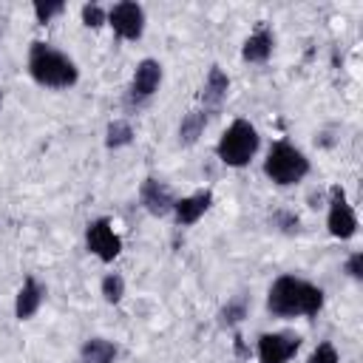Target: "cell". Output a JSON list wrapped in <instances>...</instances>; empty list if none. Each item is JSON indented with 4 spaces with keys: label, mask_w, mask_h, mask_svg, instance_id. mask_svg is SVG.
I'll return each mask as SVG.
<instances>
[{
    "label": "cell",
    "mask_w": 363,
    "mask_h": 363,
    "mask_svg": "<svg viewBox=\"0 0 363 363\" xmlns=\"http://www.w3.org/2000/svg\"><path fill=\"white\" fill-rule=\"evenodd\" d=\"M323 306V292L309 284V281H301L295 275H281L272 289H269V298H267V309L272 315H281V318H295V315H318Z\"/></svg>",
    "instance_id": "obj_1"
},
{
    "label": "cell",
    "mask_w": 363,
    "mask_h": 363,
    "mask_svg": "<svg viewBox=\"0 0 363 363\" xmlns=\"http://www.w3.org/2000/svg\"><path fill=\"white\" fill-rule=\"evenodd\" d=\"M28 71L31 77L45 88H68L77 82V65L57 48L45 43H34L28 54Z\"/></svg>",
    "instance_id": "obj_2"
},
{
    "label": "cell",
    "mask_w": 363,
    "mask_h": 363,
    "mask_svg": "<svg viewBox=\"0 0 363 363\" xmlns=\"http://www.w3.org/2000/svg\"><path fill=\"white\" fill-rule=\"evenodd\" d=\"M255 150H258V133H255V128H252L247 119H235V122L221 133L218 147H216L218 159H221L224 164H230V167L247 164Z\"/></svg>",
    "instance_id": "obj_3"
},
{
    "label": "cell",
    "mask_w": 363,
    "mask_h": 363,
    "mask_svg": "<svg viewBox=\"0 0 363 363\" xmlns=\"http://www.w3.org/2000/svg\"><path fill=\"white\" fill-rule=\"evenodd\" d=\"M264 173L275 184H295L309 173V159L298 147H292L289 142H275L267 153Z\"/></svg>",
    "instance_id": "obj_4"
},
{
    "label": "cell",
    "mask_w": 363,
    "mask_h": 363,
    "mask_svg": "<svg viewBox=\"0 0 363 363\" xmlns=\"http://www.w3.org/2000/svg\"><path fill=\"white\" fill-rule=\"evenodd\" d=\"M326 227L335 238H352L357 230V216L352 210V204L346 201V193L340 187H332V201H329V218Z\"/></svg>",
    "instance_id": "obj_5"
},
{
    "label": "cell",
    "mask_w": 363,
    "mask_h": 363,
    "mask_svg": "<svg viewBox=\"0 0 363 363\" xmlns=\"http://www.w3.org/2000/svg\"><path fill=\"white\" fill-rule=\"evenodd\" d=\"M85 241H88V250L99 258V261H113L122 250V241L119 235L113 233L111 221L108 218H96L88 224V233H85Z\"/></svg>",
    "instance_id": "obj_6"
},
{
    "label": "cell",
    "mask_w": 363,
    "mask_h": 363,
    "mask_svg": "<svg viewBox=\"0 0 363 363\" xmlns=\"http://www.w3.org/2000/svg\"><path fill=\"white\" fill-rule=\"evenodd\" d=\"M301 346V337L292 332H272L258 337V360L261 363H286Z\"/></svg>",
    "instance_id": "obj_7"
},
{
    "label": "cell",
    "mask_w": 363,
    "mask_h": 363,
    "mask_svg": "<svg viewBox=\"0 0 363 363\" xmlns=\"http://www.w3.org/2000/svg\"><path fill=\"white\" fill-rule=\"evenodd\" d=\"M108 20H111V26H113V31L119 37H125V40H139L142 37V28H145V11H142V6H136L130 0L116 3L111 9Z\"/></svg>",
    "instance_id": "obj_8"
},
{
    "label": "cell",
    "mask_w": 363,
    "mask_h": 363,
    "mask_svg": "<svg viewBox=\"0 0 363 363\" xmlns=\"http://www.w3.org/2000/svg\"><path fill=\"white\" fill-rule=\"evenodd\" d=\"M139 199H142V204H145V210L150 216H167L173 210V204H176L173 196H170V190L162 182H156V179H145L142 182Z\"/></svg>",
    "instance_id": "obj_9"
},
{
    "label": "cell",
    "mask_w": 363,
    "mask_h": 363,
    "mask_svg": "<svg viewBox=\"0 0 363 363\" xmlns=\"http://www.w3.org/2000/svg\"><path fill=\"white\" fill-rule=\"evenodd\" d=\"M210 201H213V196H210L207 190H204V193H196V196H187V199H182V201H176V204H173V210H176V221H179L182 227L196 224V221L207 213Z\"/></svg>",
    "instance_id": "obj_10"
},
{
    "label": "cell",
    "mask_w": 363,
    "mask_h": 363,
    "mask_svg": "<svg viewBox=\"0 0 363 363\" xmlns=\"http://www.w3.org/2000/svg\"><path fill=\"white\" fill-rule=\"evenodd\" d=\"M162 82V65L156 60H142L136 65V74H133V94L136 96H150Z\"/></svg>",
    "instance_id": "obj_11"
},
{
    "label": "cell",
    "mask_w": 363,
    "mask_h": 363,
    "mask_svg": "<svg viewBox=\"0 0 363 363\" xmlns=\"http://www.w3.org/2000/svg\"><path fill=\"white\" fill-rule=\"evenodd\" d=\"M43 295H45V289H43V286H40L34 278H26L23 289L17 292V303H14V312H17V318H20V320L31 318V315L40 309V303H43Z\"/></svg>",
    "instance_id": "obj_12"
},
{
    "label": "cell",
    "mask_w": 363,
    "mask_h": 363,
    "mask_svg": "<svg viewBox=\"0 0 363 363\" xmlns=\"http://www.w3.org/2000/svg\"><path fill=\"white\" fill-rule=\"evenodd\" d=\"M227 91H230V79H227V74H224L218 65H213L210 74H207V79H204V88H201V102L216 108V105L224 102Z\"/></svg>",
    "instance_id": "obj_13"
},
{
    "label": "cell",
    "mask_w": 363,
    "mask_h": 363,
    "mask_svg": "<svg viewBox=\"0 0 363 363\" xmlns=\"http://www.w3.org/2000/svg\"><path fill=\"white\" fill-rule=\"evenodd\" d=\"M241 54H244L247 62H267L269 54H272V34H269L267 28H258L255 34L247 37Z\"/></svg>",
    "instance_id": "obj_14"
},
{
    "label": "cell",
    "mask_w": 363,
    "mask_h": 363,
    "mask_svg": "<svg viewBox=\"0 0 363 363\" xmlns=\"http://www.w3.org/2000/svg\"><path fill=\"white\" fill-rule=\"evenodd\" d=\"M82 360L85 363H113L116 360V346L102 337H91L82 346Z\"/></svg>",
    "instance_id": "obj_15"
},
{
    "label": "cell",
    "mask_w": 363,
    "mask_h": 363,
    "mask_svg": "<svg viewBox=\"0 0 363 363\" xmlns=\"http://www.w3.org/2000/svg\"><path fill=\"white\" fill-rule=\"evenodd\" d=\"M204 125H207V113H204V111L187 113V116L182 119V125H179V142H182V145H193V142L204 133Z\"/></svg>",
    "instance_id": "obj_16"
},
{
    "label": "cell",
    "mask_w": 363,
    "mask_h": 363,
    "mask_svg": "<svg viewBox=\"0 0 363 363\" xmlns=\"http://www.w3.org/2000/svg\"><path fill=\"white\" fill-rule=\"evenodd\" d=\"M130 139H133V130H130L128 122L116 119V122L108 125V136H105V145H108V147H122V145H128Z\"/></svg>",
    "instance_id": "obj_17"
},
{
    "label": "cell",
    "mask_w": 363,
    "mask_h": 363,
    "mask_svg": "<svg viewBox=\"0 0 363 363\" xmlns=\"http://www.w3.org/2000/svg\"><path fill=\"white\" fill-rule=\"evenodd\" d=\"M102 295H105L108 303H116V301L125 295V281H122V275H116V272L105 275V281H102Z\"/></svg>",
    "instance_id": "obj_18"
},
{
    "label": "cell",
    "mask_w": 363,
    "mask_h": 363,
    "mask_svg": "<svg viewBox=\"0 0 363 363\" xmlns=\"http://www.w3.org/2000/svg\"><path fill=\"white\" fill-rule=\"evenodd\" d=\"M244 315H247V303L238 298V301H233V303H227V306L221 309V323L233 326V323H238Z\"/></svg>",
    "instance_id": "obj_19"
},
{
    "label": "cell",
    "mask_w": 363,
    "mask_h": 363,
    "mask_svg": "<svg viewBox=\"0 0 363 363\" xmlns=\"http://www.w3.org/2000/svg\"><path fill=\"white\" fill-rule=\"evenodd\" d=\"M306 363H340V357H337V352H335L332 343H320V346L309 354Z\"/></svg>",
    "instance_id": "obj_20"
},
{
    "label": "cell",
    "mask_w": 363,
    "mask_h": 363,
    "mask_svg": "<svg viewBox=\"0 0 363 363\" xmlns=\"http://www.w3.org/2000/svg\"><path fill=\"white\" fill-rule=\"evenodd\" d=\"M62 9H65L62 3H43V0L34 3V14H37L40 23H48L54 14H62Z\"/></svg>",
    "instance_id": "obj_21"
},
{
    "label": "cell",
    "mask_w": 363,
    "mask_h": 363,
    "mask_svg": "<svg viewBox=\"0 0 363 363\" xmlns=\"http://www.w3.org/2000/svg\"><path fill=\"white\" fill-rule=\"evenodd\" d=\"M82 20H85V26L99 28V26H102V20H105V11H102L96 3H88V6H82Z\"/></svg>",
    "instance_id": "obj_22"
},
{
    "label": "cell",
    "mask_w": 363,
    "mask_h": 363,
    "mask_svg": "<svg viewBox=\"0 0 363 363\" xmlns=\"http://www.w3.org/2000/svg\"><path fill=\"white\" fill-rule=\"evenodd\" d=\"M346 272L352 275V278H363V252H354V255H349V261H346Z\"/></svg>",
    "instance_id": "obj_23"
},
{
    "label": "cell",
    "mask_w": 363,
    "mask_h": 363,
    "mask_svg": "<svg viewBox=\"0 0 363 363\" xmlns=\"http://www.w3.org/2000/svg\"><path fill=\"white\" fill-rule=\"evenodd\" d=\"M0 105H3V94H0Z\"/></svg>",
    "instance_id": "obj_24"
}]
</instances>
